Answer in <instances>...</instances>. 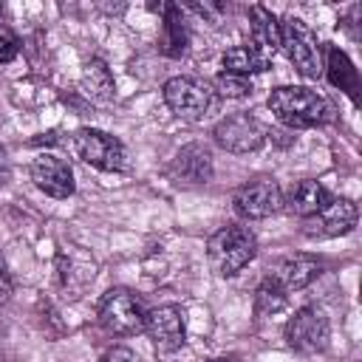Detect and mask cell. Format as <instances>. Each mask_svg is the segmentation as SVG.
<instances>
[{
  "label": "cell",
  "instance_id": "obj_14",
  "mask_svg": "<svg viewBox=\"0 0 362 362\" xmlns=\"http://www.w3.org/2000/svg\"><path fill=\"white\" fill-rule=\"evenodd\" d=\"M156 11H161L164 17V28H161V40H158V51L164 57H184L189 48V28L184 23V11L175 3H158L153 6Z\"/></svg>",
  "mask_w": 362,
  "mask_h": 362
},
{
  "label": "cell",
  "instance_id": "obj_28",
  "mask_svg": "<svg viewBox=\"0 0 362 362\" xmlns=\"http://www.w3.org/2000/svg\"><path fill=\"white\" fill-rule=\"evenodd\" d=\"M0 14H3V6H0Z\"/></svg>",
  "mask_w": 362,
  "mask_h": 362
},
{
  "label": "cell",
  "instance_id": "obj_22",
  "mask_svg": "<svg viewBox=\"0 0 362 362\" xmlns=\"http://www.w3.org/2000/svg\"><path fill=\"white\" fill-rule=\"evenodd\" d=\"M212 90L215 96H226V99H243L252 93V82L246 76H238V74H229V71H221L215 79H212Z\"/></svg>",
  "mask_w": 362,
  "mask_h": 362
},
{
  "label": "cell",
  "instance_id": "obj_15",
  "mask_svg": "<svg viewBox=\"0 0 362 362\" xmlns=\"http://www.w3.org/2000/svg\"><path fill=\"white\" fill-rule=\"evenodd\" d=\"M328 201H331V192H328L320 181H311V178L297 181V184L288 189V195L283 198L286 209H288L291 215L303 218V221H305V218H311L314 212H320Z\"/></svg>",
  "mask_w": 362,
  "mask_h": 362
},
{
  "label": "cell",
  "instance_id": "obj_13",
  "mask_svg": "<svg viewBox=\"0 0 362 362\" xmlns=\"http://www.w3.org/2000/svg\"><path fill=\"white\" fill-rule=\"evenodd\" d=\"M320 274H322V260L314 255H303V252L286 255L269 269V277L286 291H300V288L311 286Z\"/></svg>",
  "mask_w": 362,
  "mask_h": 362
},
{
  "label": "cell",
  "instance_id": "obj_20",
  "mask_svg": "<svg viewBox=\"0 0 362 362\" xmlns=\"http://www.w3.org/2000/svg\"><path fill=\"white\" fill-rule=\"evenodd\" d=\"M82 90L93 99V102H110L113 99V76L107 71V65L102 59H90L82 71Z\"/></svg>",
  "mask_w": 362,
  "mask_h": 362
},
{
  "label": "cell",
  "instance_id": "obj_9",
  "mask_svg": "<svg viewBox=\"0 0 362 362\" xmlns=\"http://www.w3.org/2000/svg\"><path fill=\"white\" fill-rule=\"evenodd\" d=\"M212 136H215V141H218L226 153L243 156V153H255L257 147H263V141H266V127H263L255 116H249V113H235V116L221 119V122L215 124Z\"/></svg>",
  "mask_w": 362,
  "mask_h": 362
},
{
  "label": "cell",
  "instance_id": "obj_12",
  "mask_svg": "<svg viewBox=\"0 0 362 362\" xmlns=\"http://www.w3.org/2000/svg\"><path fill=\"white\" fill-rule=\"evenodd\" d=\"M144 331L150 334L153 345L161 354H173L184 345L187 339V328H184V311L178 305H158L153 311H147V325Z\"/></svg>",
  "mask_w": 362,
  "mask_h": 362
},
{
  "label": "cell",
  "instance_id": "obj_1",
  "mask_svg": "<svg viewBox=\"0 0 362 362\" xmlns=\"http://www.w3.org/2000/svg\"><path fill=\"white\" fill-rule=\"evenodd\" d=\"M269 110L291 130H308L334 119V105L308 88H274L269 93Z\"/></svg>",
  "mask_w": 362,
  "mask_h": 362
},
{
  "label": "cell",
  "instance_id": "obj_17",
  "mask_svg": "<svg viewBox=\"0 0 362 362\" xmlns=\"http://www.w3.org/2000/svg\"><path fill=\"white\" fill-rule=\"evenodd\" d=\"M322 62H325L322 71H325L328 82H331L334 88L345 90L354 102H359V74H356L354 62L348 59V54H345L342 48H337V45H328V57H325Z\"/></svg>",
  "mask_w": 362,
  "mask_h": 362
},
{
  "label": "cell",
  "instance_id": "obj_6",
  "mask_svg": "<svg viewBox=\"0 0 362 362\" xmlns=\"http://www.w3.org/2000/svg\"><path fill=\"white\" fill-rule=\"evenodd\" d=\"M164 102H167V107L178 119L195 122V119H204L206 113L215 110L218 96H215V90L204 79H195V76H173V79L164 82Z\"/></svg>",
  "mask_w": 362,
  "mask_h": 362
},
{
  "label": "cell",
  "instance_id": "obj_19",
  "mask_svg": "<svg viewBox=\"0 0 362 362\" xmlns=\"http://www.w3.org/2000/svg\"><path fill=\"white\" fill-rule=\"evenodd\" d=\"M221 62H223V71L249 79V74H263V71H269L272 57L260 54L255 45H235V48H229V51L221 57Z\"/></svg>",
  "mask_w": 362,
  "mask_h": 362
},
{
  "label": "cell",
  "instance_id": "obj_11",
  "mask_svg": "<svg viewBox=\"0 0 362 362\" xmlns=\"http://www.w3.org/2000/svg\"><path fill=\"white\" fill-rule=\"evenodd\" d=\"M31 181L40 192H45L48 198H71L74 195V170L65 158L54 156V153H42L31 161Z\"/></svg>",
  "mask_w": 362,
  "mask_h": 362
},
{
  "label": "cell",
  "instance_id": "obj_23",
  "mask_svg": "<svg viewBox=\"0 0 362 362\" xmlns=\"http://www.w3.org/2000/svg\"><path fill=\"white\" fill-rule=\"evenodd\" d=\"M99 362H139V356L124 345H113V348L105 351V356Z\"/></svg>",
  "mask_w": 362,
  "mask_h": 362
},
{
  "label": "cell",
  "instance_id": "obj_2",
  "mask_svg": "<svg viewBox=\"0 0 362 362\" xmlns=\"http://www.w3.org/2000/svg\"><path fill=\"white\" fill-rule=\"evenodd\" d=\"M257 252V240L255 235L240 226V223H229L221 226L209 240H206V257L212 263V269L221 277H232L238 274L243 266H249V260Z\"/></svg>",
  "mask_w": 362,
  "mask_h": 362
},
{
  "label": "cell",
  "instance_id": "obj_16",
  "mask_svg": "<svg viewBox=\"0 0 362 362\" xmlns=\"http://www.w3.org/2000/svg\"><path fill=\"white\" fill-rule=\"evenodd\" d=\"M173 173L187 184H206L212 178V156L204 144H187L173 161Z\"/></svg>",
  "mask_w": 362,
  "mask_h": 362
},
{
  "label": "cell",
  "instance_id": "obj_8",
  "mask_svg": "<svg viewBox=\"0 0 362 362\" xmlns=\"http://www.w3.org/2000/svg\"><path fill=\"white\" fill-rule=\"evenodd\" d=\"M232 206L246 221H263V218L280 212L283 192H280L274 178H255V181H246L235 189Z\"/></svg>",
  "mask_w": 362,
  "mask_h": 362
},
{
  "label": "cell",
  "instance_id": "obj_26",
  "mask_svg": "<svg viewBox=\"0 0 362 362\" xmlns=\"http://www.w3.org/2000/svg\"><path fill=\"white\" fill-rule=\"evenodd\" d=\"M8 178V156H6V147L0 144V184Z\"/></svg>",
  "mask_w": 362,
  "mask_h": 362
},
{
  "label": "cell",
  "instance_id": "obj_25",
  "mask_svg": "<svg viewBox=\"0 0 362 362\" xmlns=\"http://www.w3.org/2000/svg\"><path fill=\"white\" fill-rule=\"evenodd\" d=\"M11 297V274L6 269V260L0 257V303H8Z\"/></svg>",
  "mask_w": 362,
  "mask_h": 362
},
{
  "label": "cell",
  "instance_id": "obj_27",
  "mask_svg": "<svg viewBox=\"0 0 362 362\" xmlns=\"http://www.w3.org/2000/svg\"><path fill=\"white\" fill-rule=\"evenodd\" d=\"M209 362H238L235 356H218V359H209Z\"/></svg>",
  "mask_w": 362,
  "mask_h": 362
},
{
  "label": "cell",
  "instance_id": "obj_4",
  "mask_svg": "<svg viewBox=\"0 0 362 362\" xmlns=\"http://www.w3.org/2000/svg\"><path fill=\"white\" fill-rule=\"evenodd\" d=\"M280 48L286 51L294 71L303 74L305 79H317L322 74V65H325L322 62V45L305 20L286 17L280 23Z\"/></svg>",
  "mask_w": 362,
  "mask_h": 362
},
{
  "label": "cell",
  "instance_id": "obj_21",
  "mask_svg": "<svg viewBox=\"0 0 362 362\" xmlns=\"http://www.w3.org/2000/svg\"><path fill=\"white\" fill-rule=\"evenodd\" d=\"M286 303H288V291L280 288L272 277H266L255 291V311L257 314H277L286 308Z\"/></svg>",
  "mask_w": 362,
  "mask_h": 362
},
{
  "label": "cell",
  "instance_id": "obj_7",
  "mask_svg": "<svg viewBox=\"0 0 362 362\" xmlns=\"http://www.w3.org/2000/svg\"><path fill=\"white\" fill-rule=\"evenodd\" d=\"M328 339H331V322L314 305L294 311V317L286 322V342L300 354H320L325 351Z\"/></svg>",
  "mask_w": 362,
  "mask_h": 362
},
{
  "label": "cell",
  "instance_id": "obj_10",
  "mask_svg": "<svg viewBox=\"0 0 362 362\" xmlns=\"http://www.w3.org/2000/svg\"><path fill=\"white\" fill-rule=\"evenodd\" d=\"M356 204L351 198H334L320 209L314 212L311 218L303 221V235L308 238H337V235H345L356 226Z\"/></svg>",
  "mask_w": 362,
  "mask_h": 362
},
{
  "label": "cell",
  "instance_id": "obj_3",
  "mask_svg": "<svg viewBox=\"0 0 362 362\" xmlns=\"http://www.w3.org/2000/svg\"><path fill=\"white\" fill-rule=\"evenodd\" d=\"M96 317H99V325L116 337H136L147 325V308L141 297L130 288H110L99 300Z\"/></svg>",
  "mask_w": 362,
  "mask_h": 362
},
{
  "label": "cell",
  "instance_id": "obj_5",
  "mask_svg": "<svg viewBox=\"0 0 362 362\" xmlns=\"http://www.w3.org/2000/svg\"><path fill=\"white\" fill-rule=\"evenodd\" d=\"M71 150L76 158H82L85 164L105 170V173H122L127 167V150L124 144L96 127H82L71 136Z\"/></svg>",
  "mask_w": 362,
  "mask_h": 362
},
{
  "label": "cell",
  "instance_id": "obj_18",
  "mask_svg": "<svg viewBox=\"0 0 362 362\" xmlns=\"http://www.w3.org/2000/svg\"><path fill=\"white\" fill-rule=\"evenodd\" d=\"M249 31H252V45L260 54L274 57V51L280 48V23L266 6L249 8Z\"/></svg>",
  "mask_w": 362,
  "mask_h": 362
},
{
  "label": "cell",
  "instance_id": "obj_24",
  "mask_svg": "<svg viewBox=\"0 0 362 362\" xmlns=\"http://www.w3.org/2000/svg\"><path fill=\"white\" fill-rule=\"evenodd\" d=\"M17 40L14 37H8L6 31H0V65H6V62H11L14 57H17Z\"/></svg>",
  "mask_w": 362,
  "mask_h": 362
}]
</instances>
